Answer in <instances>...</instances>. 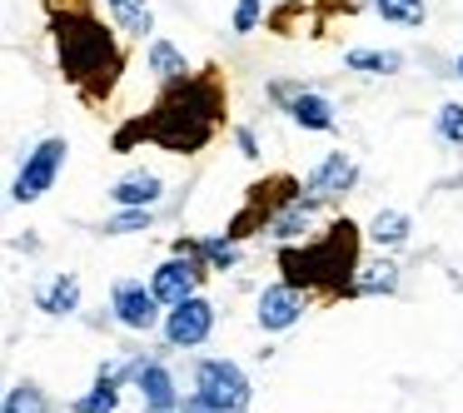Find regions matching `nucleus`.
<instances>
[{"label": "nucleus", "instance_id": "1", "mask_svg": "<svg viewBox=\"0 0 463 413\" xmlns=\"http://www.w3.org/2000/svg\"><path fill=\"white\" fill-rule=\"evenodd\" d=\"M230 125V80L220 65H204L190 80L160 85L155 105L110 135V150L125 155L135 145H160L170 155H200Z\"/></svg>", "mask_w": 463, "mask_h": 413}, {"label": "nucleus", "instance_id": "2", "mask_svg": "<svg viewBox=\"0 0 463 413\" xmlns=\"http://www.w3.org/2000/svg\"><path fill=\"white\" fill-rule=\"evenodd\" d=\"M45 31L55 45V70L90 110H100L125 75V45L95 15L90 0H45Z\"/></svg>", "mask_w": 463, "mask_h": 413}, {"label": "nucleus", "instance_id": "3", "mask_svg": "<svg viewBox=\"0 0 463 413\" xmlns=\"http://www.w3.org/2000/svg\"><path fill=\"white\" fill-rule=\"evenodd\" d=\"M274 259H279V279L284 284L339 304V299L354 294V279H359V269H364V230H359V220H349V214H334L314 239L284 244Z\"/></svg>", "mask_w": 463, "mask_h": 413}, {"label": "nucleus", "instance_id": "4", "mask_svg": "<svg viewBox=\"0 0 463 413\" xmlns=\"http://www.w3.org/2000/svg\"><path fill=\"white\" fill-rule=\"evenodd\" d=\"M65 160H71V140H65V135H45V140H35L31 150H25L21 170H15L11 200H15V204L45 200V194H51V184L61 180Z\"/></svg>", "mask_w": 463, "mask_h": 413}, {"label": "nucleus", "instance_id": "5", "mask_svg": "<svg viewBox=\"0 0 463 413\" xmlns=\"http://www.w3.org/2000/svg\"><path fill=\"white\" fill-rule=\"evenodd\" d=\"M194 399H204L214 413H244L254 399V383L234 359H200L194 363Z\"/></svg>", "mask_w": 463, "mask_h": 413}, {"label": "nucleus", "instance_id": "6", "mask_svg": "<svg viewBox=\"0 0 463 413\" xmlns=\"http://www.w3.org/2000/svg\"><path fill=\"white\" fill-rule=\"evenodd\" d=\"M269 100H279V110L289 115L299 130L309 135H329L334 130V100L309 85H294V80H269Z\"/></svg>", "mask_w": 463, "mask_h": 413}, {"label": "nucleus", "instance_id": "7", "mask_svg": "<svg viewBox=\"0 0 463 413\" xmlns=\"http://www.w3.org/2000/svg\"><path fill=\"white\" fill-rule=\"evenodd\" d=\"M160 333H165V349H180V353L184 349H200V343L214 333V304L204 299V294H194V299L165 309Z\"/></svg>", "mask_w": 463, "mask_h": 413}, {"label": "nucleus", "instance_id": "8", "mask_svg": "<svg viewBox=\"0 0 463 413\" xmlns=\"http://www.w3.org/2000/svg\"><path fill=\"white\" fill-rule=\"evenodd\" d=\"M160 309L165 304L155 299V289L140 284V279H120L110 289V319L120 324V329H130V333H150L155 324H165Z\"/></svg>", "mask_w": 463, "mask_h": 413}, {"label": "nucleus", "instance_id": "9", "mask_svg": "<svg viewBox=\"0 0 463 413\" xmlns=\"http://www.w3.org/2000/svg\"><path fill=\"white\" fill-rule=\"evenodd\" d=\"M304 309H309V294L294 289V284L274 279L260 289V304H254V324H260L264 333H284L294 329V324L304 319Z\"/></svg>", "mask_w": 463, "mask_h": 413}, {"label": "nucleus", "instance_id": "10", "mask_svg": "<svg viewBox=\"0 0 463 413\" xmlns=\"http://www.w3.org/2000/svg\"><path fill=\"white\" fill-rule=\"evenodd\" d=\"M354 180H359V164H354V155L344 150H329L319 164H314V174L304 180V200L319 210V204H334L344 200V194L354 190Z\"/></svg>", "mask_w": 463, "mask_h": 413}, {"label": "nucleus", "instance_id": "11", "mask_svg": "<svg viewBox=\"0 0 463 413\" xmlns=\"http://www.w3.org/2000/svg\"><path fill=\"white\" fill-rule=\"evenodd\" d=\"M200 279H204V264L175 254V259H165L160 269L150 274V289H155V299H160L165 309H175V304H184V299L200 294Z\"/></svg>", "mask_w": 463, "mask_h": 413}, {"label": "nucleus", "instance_id": "12", "mask_svg": "<svg viewBox=\"0 0 463 413\" xmlns=\"http://www.w3.org/2000/svg\"><path fill=\"white\" fill-rule=\"evenodd\" d=\"M125 383H135V359L110 363V369L100 363V373H95L90 389H85L80 399H71V413H115V408H120V389H125Z\"/></svg>", "mask_w": 463, "mask_h": 413}, {"label": "nucleus", "instance_id": "13", "mask_svg": "<svg viewBox=\"0 0 463 413\" xmlns=\"http://www.w3.org/2000/svg\"><path fill=\"white\" fill-rule=\"evenodd\" d=\"M135 389L145 399V413H180V389L175 373L160 359H135Z\"/></svg>", "mask_w": 463, "mask_h": 413}, {"label": "nucleus", "instance_id": "14", "mask_svg": "<svg viewBox=\"0 0 463 413\" xmlns=\"http://www.w3.org/2000/svg\"><path fill=\"white\" fill-rule=\"evenodd\" d=\"M175 254L200 259L204 269H214V274H224V269L240 264V244L224 239V234H180V239H175Z\"/></svg>", "mask_w": 463, "mask_h": 413}, {"label": "nucleus", "instance_id": "15", "mask_svg": "<svg viewBox=\"0 0 463 413\" xmlns=\"http://www.w3.org/2000/svg\"><path fill=\"white\" fill-rule=\"evenodd\" d=\"M110 200L120 204V210H155V204L165 200V180L150 170H130L125 180L110 184Z\"/></svg>", "mask_w": 463, "mask_h": 413}, {"label": "nucleus", "instance_id": "16", "mask_svg": "<svg viewBox=\"0 0 463 413\" xmlns=\"http://www.w3.org/2000/svg\"><path fill=\"white\" fill-rule=\"evenodd\" d=\"M35 309L51 314V319L75 314V309H80V279H75V274H51V279L35 289Z\"/></svg>", "mask_w": 463, "mask_h": 413}, {"label": "nucleus", "instance_id": "17", "mask_svg": "<svg viewBox=\"0 0 463 413\" xmlns=\"http://www.w3.org/2000/svg\"><path fill=\"white\" fill-rule=\"evenodd\" d=\"M105 11H110V21L120 25L130 41H145V35L155 31V11L150 0H105Z\"/></svg>", "mask_w": 463, "mask_h": 413}, {"label": "nucleus", "instance_id": "18", "mask_svg": "<svg viewBox=\"0 0 463 413\" xmlns=\"http://www.w3.org/2000/svg\"><path fill=\"white\" fill-rule=\"evenodd\" d=\"M145 65L155 70V80L160 85H175V80H190V61H184V51L180 45H170V41H155L150 45V55H145Z\"/></svg>", "mask_w": 463, "mask_h": 413}, {"label": "nucleus", "instance_id": "19", "mask_svg": "<svg viewBox=\"0 0 463 413\" xmlns=\"http://www.w3.org/2000/svg\"><path fill=\"white\" fill-rule=\"evenodd\" d=\"M369 239L379 244V249H399V244L413 239V220L403 210H379L369 220Z\"/></svg>", "mask_w": 463, "mask_h": 413}, {"label": "nucleus", "instance_id": "20", "mask_svg": "<svg viewBox=\"0 0 463 413\" xmlns=\"http://www.w3.org/2000/svg\"><path fill=\"white\" fill-rule=\"evenodd\" d=\"M309 220H314V204L299 200V204H289V210H284L279 220L269 224V234L279 239V249H284V244H304V239H314V234H309Z\"/></svg>", "mask_w": 463, "mask_h": 413}, {"label": "nucleus", "instance_id": "21", "mask_svg": "<svg viewBox=\"0 0 463 413\" xmlns=\"http://www.w3.org/2000/svg\"><path fill=\"white\" fill-rule=\"evenodd\" d=\"M399 289V264L393 259H379V264H364L359 279H354V294L349 299H369V294H393Z\"/></svg>", "mask_w": 463, "mask_h": 413}, {"label": "nucleus", "instance_id": "22", "mask_svg": "<svg viewBox=\"0 0 463 413\" xmlns=\"http://www.w3.org/2000/svg\"><path fill=\"white\" fill-rule=\"evenodd\" d=\"M344 65L359 75H399L403 70V55L399 51H369V45H354L349 55H344Z\"/></svg>", "mask_w": 463, "mask_h": 413}, {"label": "nucleus", "instance_id": "23", "mask_svg": "<svg viewBox=\"0 0 463 413\" xmlns=\"http://www.w3.org/2000/svg\"><path fill=\"white\" fill-rule=\"evenodd\" d=\"M373 11L383 15V25H399V31H419L429 21V5L423 0H373Z\"/></svg>", "mask_w": 463, "mask_h": 413}, {"label": "nucleus", "instance_id": "24", "mask_svg": "<svg viewBox=\"0 0 463 413\" xmlns=\"http://www.w3.org/2000/svg\"><path fill=\"white\" fill-rule=\"evenodd\" d=\"M0 413H51V399H45L41 383L21 379V383H11V389H5V403H0Z\"/></svg>", "mask_w": 463, "mask_h": 413}, {"label": "nucleus", "instance_id": "25", "mask_svg": "<svg viewBox=\"0 0 463 413\" xmlns=\"http://www.w3.org/2000/svg\"><path fill=\"white\" fill-rule=\"evenodd\" d=\"M150 224H155V210H120L105 224H95V230H100L105 239H115V234H140V230H150Z\"/></svg>", "mask_w": 463, "mask_h": 413}, {"label": "nucleus", "instance_id": "26", "mask_svg": "<svg viewBox=\"0 0 463 413\" xmlns=\"http://www.w3.org/2000/svg\"><path fill=\"white\" fill-rule=\"evenodd\" d=\"M433 130H439L443 145H463V100H443L439 115H433Z\"/></svg>", "mask_w": 463, "mask_h": 413}, {"label": "nucleus", "instance_id": "27", "mask_svg": "<svg viewBox=\"0 0 463 413\" xmlns=\"http://www.w3.org/2000/svg\"><path fill=\"white\" fill-rule=\"evenodd\" d=\"M264 15V0H234V35H250Z\"/></svg>", "mask_w": 463, "mask_h": 413}, {"label": "nucleus", "instance_id": "28", "mask_svg": "<svg viewBox=\"0 0 463 413\" xmlns=\"http://www.w3.org/2000/svg\"><path fill=\"white\" fill-rule=\"evenodd\" d=\"M180 413H214V408H210V403H204V399H194V393H190V399L180 403Z\"/></svg>", "mask_w": 463, "mask_h": 413}, {"label": "nucleus", "instance_id": "29", "mask_svg": "<svg viewBox=\"0 0 463 413\" xmlns=\"http://www.w3.org/2000/svg\"><path fill=\"white\" fill-rule=\"evenodd\" d=\"M234 135H240V150L254 160V155H260V145H254V135H250V130H234Z\"/></svg>", "mask_w": 463, "mask_h": 413}, {"label": "nucleus", "instance_id": "30", "mask_svg": "<svg viewBox=\"0 0 463 413\" xmlns=\"http://www.w3.org/2000/svg\"><path fill=\"white\" fill-rule=\"evenodd\" d=\"M453 70H458V80H463V55H458V65H453Z\"/></svg>", "mask_w": 463, "mask_h": 413}]
</instances>
